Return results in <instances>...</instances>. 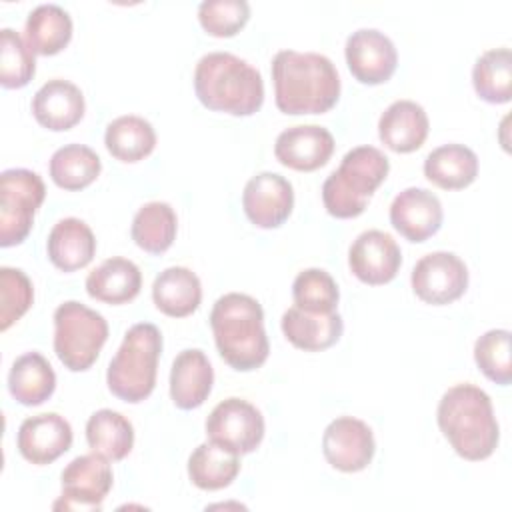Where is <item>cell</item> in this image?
Segmentation results:
<instances>
[{"mask_svg":"<svg viewBox=\"0 0 512 512\" xmlns=\"http://www.w3.org/2000/svg\"><path fill=\"white\" fill-rule=\"evenodd\" d=\"M334 152V136L318 124H298L278 134L274 156L282 166L298 172L322 168Z\"/></svg>","mask_w":512,"mask_h":512,"instance_id":"obj_17","label":"cell"},{"mask_svg":"<svg viewBox=\"0 0 512 512\" xmlns=\"http://www.w3.org/2000/svg\"><path fill=\"white\" fill-rule=\"evenodd\" d=\"M414 294L434 306H444L458 300L468 288V268L454 252L438 250L422 256L412 268Z\"/></svg>","mask_w":512,"mask_h":512,"instance_id":"obj_11","label":"cell"},{"mask_svg":"<svg viewBox=\"0 0 512 512\" xmlns=\"http://www.w3.org/2000/svg\"><path fill=\"white\" fill-rule=\"evenodd\" d=\"M402 264V252L396 240L382 230H366L356 236L348 250L352 274L370 286L394 280Z\"/></svg>","mask_w":512,"mask_h":512,"instance_id":"obj_15","label":"cell"},{"mask_svg":"<svg viewBox=\"0 0 512 512\" xmlns=\"http://www.w3.org/2000/svg\"><path fill=\"white\" fill-rule=\"evenodd\" d=\"M442 204L426 188H406L390 204V224L410 242H424L442 226Z\"/></svg>","mask_w":512,"mask_h":512,"instance_id":"obj_18","label":"cell"},{"mask_svg":"<svg viewBox=\"0 0 512 512\" xmlns=\"http://www.w3.org/2000/svg\"><path fill=\"white\" fill-rule=\"evenodd\" d=\"M206 436L236 454H250L264 438V416L242 398H226L208 414Z\"/></svg>","mask_w":512,"mask_h":512,"instance_id":"obj_10","label":"cell"},{"mask_svg":"<svg viewBox=\"0 0 512 512\" xmlns=\"http://www.w3.org/2000/svg\"><path fill=\"white\" fill-rule=\"evenodd\" d=\"M390 162L374 146L348 150L340 166L322 184V202L334 218L360 216L376 188L386 180Z\"/></svg>","mask_w":512,"mask_h":512,"instance_id":"obj_5","label":"cell"},{"mask_svg":"<svg viewBox=\"0 0 512 512\" xmlns=\"http://www.w3.org/2000/svg\"><path fill=\"white\" fill-rule=\"evenodd\" d=\"M162 352V334L150 322L128 328L124 340L108 364V390L130 404L146 400L156 386L158 358Z\"/></svg>","mask_w":512,"mask_h":512,"instance_id":"obj_6","label":"cell"},{"mask_svg":"<svg viewBox=\"0 0 512 512\" xmlns=\"http://www.w3.org/2000/svg\"><path fill=\"white\" fill-rule=\"evenodd\" d=\"M50 262L62 272H74L88 266L96 254V238L90 226L80 218H62L54 224L46 240Z\"/></svg>","mask_w":512,"mask_h":512,"instance_id":"obj_22","label":"cell"},{"mask_svg":"<svg viewBox=\"0 0 512 512\" xmlns=\"http://www.w3.org/2000/svg\"><path fill=\"white\" fill-rule=\"evenodd\" d=\"M86 110L82 90L62 78L42 84L32 98V114L36 122L48 130L64 132L76 126Z\"/></svg>","mask_w":512,"mask_h":512,"instance_id":"obj_19","label":"cell"},{"mask_svg":"<svg viewBox=\"0 0 512 512\" xmlns=\"http://www.w3.org/2000/svg\"><path fill=\"white\" fill-rule=\"evenodd\" d=\"M86 442L92 452L116 462L130 454L134 446V426L124 414L102 408L86 422Z\"/></svg>","mask_w":512,"mask_h":512,"instance_id":"obj_30","label":"cell"},{"mask_svg":"<svg viewBox=\"0 0 512 512\" xmlns=\"http://www.w3.org/2000/svg\"><path fill=\"white\" fill-rule=\"evenodd\" d=\"M424 176L444 190L466 188L478 176V156L464 144L438 146L424 160Z\"/></svg>","mask_w":512,"mask_h":512,"instance_id":"obj_26","label":"cell"},{"mask_svg":"<svg viewBox=\"0 0 512 512\" xmlns=\"http://www.w3.org/2000/svg\"><path fill=\"white\" fill-rule=\"evenodd\" d=\"M428 116L414 100L392 102L378 120V136L386 148L406 154L418 150L428 136Z\"/></svg>","mask_w":512,"mask_h":512,"instance_id":"obj_21","label":"cell"},{"mask_svg":"<svg viewBox=\"0 0 512 512\" xmlns=\"http://www.w3.org/2000/svg\"><path fill=\"white\" fill-rule=\"evenodd\" d=\"M108 338L104 316L82 302L68 300L54 310V352L64 368L88 370Z\"/></svg>","mask_w":512,"mask_h":512,"instance_id":"obj_7","label":"cell"},{"mask_svg":"<svg viewBox=\"0 0 512 512\" xmlns=\"http://www.w3.org/2000/svg\"><path fill=\"white\" fill-rule=\"evenodd\" d=\"M48 170L58 188L74 192L90 186L98 178L102 162L92 148L84 144H66L52 154Z\"/></svg>","mask_w":512,"mask_h":512,"instance_id":"obj_33","label":"cell"},{"mask_svg":"<svg viewBox=\"0 0 512 512\" xmlns=\"http://www.w3.org/2000/svg\"><path fill=\"white\" fill-rule=\"evenodd\" d=\"M152 300L166 316H190L202 300L200 278L190 268L170 266L156 276L152 284Z\"/></svg>","mask_w":512,"mask_h":512,"instance_id":"obj_25","label":"cell"},{"mask_svg":"<svg viewBox=\"0 0 512 512\" xmlns=\"http://www.w3.org/2000/svg\"><path fill=\"white\" fill-rule=\"evenodd\" d=\"M36 72L32 48L12 28L0 30V84L8 90L26 86Z\"/></svg>","mask_w":512,"mask_h":512,"instance_id":"obj_36","label":"cell"},{"mask_svg":"<svg viewBox=\"0 0 512 512\" xmlns=\"http://www.w3.org/2000/svg\"><path fill=\"white\" fill-rule=\"evenodd\" d=\"M46 186L28 168H8L0 174V246L22 244L32 230L34 214L44 202Z\"/></svg>","mask_w":512,"mask_h":512,"instance_id":"obj_8","label":"cell"},{"mask_svg":"<svg viewBox=\"0 0 512 512\" xmlns=\"http://www.w3.org/2000/svg\"><path fill=\"white\" fill-rule=\"evenodd\" d=\"M112 488V468L102 454L76 456L62 470V496L54 510H100Z\"/></svg>","mask_w":512,"mask_h":512,"instance_id":"obj_9","label":"cell"},{"mask_svg":"<svg viewBox=\"0 0 512 512\" xmlns=\"http://www.w3.org/2000/svg\"><path fill=\"white\" fill-rule=\"evenodd\" d=\"M344 54L352 76L368 86L390 80L398 64L394 42L376 28H358L352 32L346 38Z\"/></svg>","mask_w":512,"mask_h":512,"instance_id":"obj_12","label":"cell"},{"mask_svg":"<svg viewBox=\"0 0 512 512\" xmlns=\"http://www.w3.org/2000/svg\"><path fill=\"white\" fill-rule=\"evenodd\" d=\"M274 102L284 114H324L340 98V76L318 52L280 50L272 60Z\"/></svg>","mask_w":512,"mask_h":512,"instance_id":"obj_1","label":"cell"},{"mask_svg":"<svg viewBox=\"0 0 512 512\" xmlns=\"http://www.w3.org/2000/svg\"><path fill=\"white\" fill-rule=\"evenodd\" d=\"M106 150L120 162L144 160L156 146V132L142 116L126 114L114 118L104 134Z\"/></svg>","mask_w":512,"mask_h":512,"instance_id":"obj_31","label":"cell"},{"mask_svg":"<svg viewBox=\"0 0 512 512\" xmlns=\"http://www.w3.org/2000/svg\"><path fill=\"white\" fill-rule=\"evenodd\" d=\"M474 360L482 374L506 386L512 380V358H510V332L494 328L484 332L474 344Z\"/></svg>","mask_w":512,"mask_h":512,"instance_id":"obj_37","label":"cell"},{"mask_svg":"<svg viewBox=\"0 0 512 512\" xmlns=\"http://www.w3.org/2000/svg\"><path fill=\"white\" fill-rule=\"evenodd\" d=\"M242 208L254 226L278 228L294 208L292 184L276 172H260L246 182Z\"/></svg>","mask_w":512,"mask_h":512,"instance_id":"obj_14","label":"cell"},{"mask_svg":"<svg viewBox=\"0 0 512 512\" xmlns=\"http://www.w3.org/2000/svg\"><path fill=\"white\" fill-rule=\"evenodd\" d=\"M176 230H178V220H176L174 208L168 202L154 200L144 204L136 212L130 234L136 246L142 248L144 252L162 254L172 246L176 238Z\"/></svg>","mask_w":512,"mask_h":512,"instance_id":"obj_32","label":"cell"},{"mask_svg":"<svg viewBox=\"0 0 512 512\" xmlns=\"http://www.w3.org/2000/svg\"><path fill=\"white\" fill-rule=\"evenodd\" d=\"M34 300L30 278L20 268H0V330H8L20 320Z\"/></svg>","mask_w":512,"mask_h":512,"instance_id":"obj_38","label":"cell"},{"mask_svg":"<svg viewBox=\"0 0 512 512\" xmlns=\"http://www.w3.org/2000/svg\"><path fill=\"white\" fill-rule=\"evenodd\" d=\"M436 420L444 438L464 460H486L498 446L500 428L492 400L474 384L448 388L438 402Z\"/></svg>","mask_w":512,"mask_h":512,"instance_id":"obj_2","label":"cell"},{"mask_svg":"<svg viewBox=\"0 0 512 512\" xmlns=\"http://www.w3.org/2000/svg\"><path fill=\"white\" fill-rule=\"evenodd\" d=\"M280 326L286 340L306 352H320L334 346L344 330V322L338 312L314 314L298 306H292L282 314Z\"/></svg>","mask_w":512,"mask_h":512,"instance_id":"obj_23","label":"cell"},{"mask_svg":"<svg viewBox=\"0 0 512 512\" xmlns=\"http://www.w3.org/2000/svg\"><path fill=\"white\" fill-rule=\"evenodd\" d=\"M16 446L24 460L36 466L50 464L70 450L72 426L56 412L30 416L18 428Z\"/></svg>","mask_w":512,"mask_h":512,"instance_id":"obj_16","label":"cell"},{"mask_svg":"<svg viewBox=\"0 0 512 512\" xmlns=\"http://www.w3.org/2000/svg\"><path fill=\"white\" fill-rule=\"evenodd\" d=\"M476 94L490 104H504L512 96V54L508 48H492L478 56L472 68Z\"/></svg>","mask_w":512,"mask_h":512,"instance_id":"obj_34","label":"cell"},{"mask_svg":"<svg viewBox=\"0 0 512 512\" xmlns=\"http://www.w3.org/2000/svg\"><path fill=\"white\" fill-rule=\"evenodd\" d=\"M292 298H294V306L306 312L328 314V312H336L340 290L336 286V280L326 270L306 268L294 278Z\"/></svg>","mask_w":512,"mask_h":512,"instance_id":"obj_35","label":"cell"},{"mask_svg":"<svg viewBox=\"0 0 512 512\" xmlns=\"http://www.w3.org/2000/svg\"><path fill=\"white\" fill-rule=\"evenodd\" d=\"M250 18L246 0H204L198 6L202 28L216 38H228L240 32Z\"/></svg>","mask_w":512,"mask_h":512,"instance_id":"obj_39","label":"cell"},{"mask_svg":"<svg viewBox=\"0 0 512 512\" xmlns=\"http://www.w3.org/2000/svg\"><path fill=\"white\" fill-rule=\"evenodd\" d=\"M194 92L214 112L252 116L264 102L262 74L230 52H208L194 68Z\"/></svg>","mask_w":512,"mask_h":512,"instance_id":"obj_4","label":"cell"},{"mask_svg":"<svg viewBox=\"0 0 512 512\" xmlns=\"http://www.w3.org/2000/svg\"><path fill=\"white\" fill-rule=\"evenodd\" d=\"M214 370L208 356L198 348L182 350L170 370V398L180 410H194L212 392Z\"/></svg>","mask_w":512,"mask_h":512,"instance_id":"obj_20","label":"cell"},{"mask_svg":"<svg viewBox=\"0 0 512 512\" xmlns=\"http://www.w3.org/2000/svg\"><path fill=\"white\" fill-rule=\"evenodd\" d=\"M240 454L214 440L202 442L188 458V476L200 490H222L240 472Z\"/></svg>","mask_w":512,"mask_h":512,"instance_id":"obj_28","label":"cell"},{"mask_svg":"<svg viewBox=\"0 0 512 512\" xmlns=\"http://www.w3.org/2000/svg\"><path fill=\"white\" fill-rule=\"evenodd\" d=\"M376 442L370 426L352 416L332 420L322 434V452L340 472H360L374 458Z\"/></svg>","mask_w":512,"mask_h":512,"instance_id":"obj_13","label":"cell"},{"mask_svg":"<svg viewBox=\"0 0 512 512\" xmlns=\"http://www.w3.org/2000/svg\"><path fill=\"white\" fill-rule=\"evenodd\" d=\"M210 328L224 362L240 372L260 368L270 352L264 330V310L248 294L220 296L210 312Z\"/></svg>","mask_w":512,"mask_h":512,"instance_id":"obj_3","label":"cell"},{"mask_svg":"<svg viewBox=\"0 0 512 512\" xmlns=\"http://www.w3.org/2000/svg\"><path fill=\"white\" fill-rule=\"evenodd\" d=\"M140 288V268L122 256L104 260L86 278L88 296L106 304H126L138 296Z\"/></svg>","mask_w":512,"mask_h":512,"instance_id":"obj_24","label":"cell"},{"mask_svg":"<svg viewBox=\"0 0 512 512\" xmlns=\"http://www.w3.org/2000/svg\"><path fill=\"white\" fill-rule=\"evenodd\" d=\"M56 388V374L40 352L18 356L8 372V390L24 406H40Z\"/></svg>","mask_w":512,"mask_h":512,"instance_id":"obj_27","label":"cell"},{"mask_svg":"<svg viewBox=\"0 0 512 512\" xmlns=\"http://www.w3.org/2000/svg\"><path fill=\"white\" fill-rule=\"evenodd\" d=\"M24 36L34 54L54 56L64 50L72 38V18L58 4H40L28 14Z\"/></svg>","mask_w":512,"mask_h":512,"instance_id":"obj_29","label":"cell"}]
</instances>
